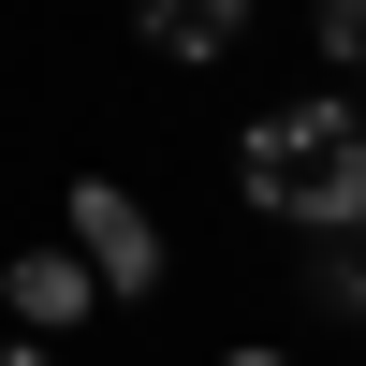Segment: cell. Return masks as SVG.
Returning <instances> with one entry per match:
<instances>
[{"label": "cell", "mask_w": 366, "mask_h": 366, "mask_svg": "<svg viewBox=\"0 0 366 366\" xmlns=\"http://www.w3.org/2000/svg\"><path fill=\"white\" fill-rule=\"evenodd\" d=\"M234 191L264 205V220H337V205H366V117L352 103H279L249 117V147H234Z\"/></svg>", "instance_id": "cell-1"}, {"label": "cell", "mask_w": 366, "mask_h": 366, "mask_svg": "<svg viewBox=\"0 0 366 366\" xmlns=\"http://www.w3.org/2000/svg\"><path fill=\"white\" fill-rule=\"evenodd\" d=\"M59 220H74V264L103 279V308H117V293H162V220H147L117 176H74V191H59Z\"/></svg>", "instance_id": "cell-2"}, {"label": "cell", "mask_w": 366, "mask_h": 366, "mask_svg": "<svg viewBox=\"0 0 366 366\" xmlns=\"http://www.w3.org/2000/svg\"><path fill=\"white\" fill-rule=\"evenodd\" d=\"M132 29L176 59V74H205V59H234V29H249V0H132Z\"/></svg>", "instance_id": "cell-4"}, {"label": "cell", "mask_w": 366, "mask_h": 366, "mask_svg": "<svg viewBox=\"0 0 366 366\" xmlns=\"http://www.w3.org/2000/svg\"><path fill=\"white\" fill-rule=\"evenodd\" d=\"M322 308L366 322V205H337V220H322Z\"/></svg>", "instance_id": "cell-5"}, {"label": "cell", "mask_w": 366, "mask_h": 366, "mask_svg": "<svg viewBox=\"0 0 366 366\" xmlns=\"http://www.w3.org/2000/svg\"><path fill=\"white\" fill-rule=\"evenodd\" d=\"M220 366H293V352H220Z\"/></svg>", "instance_id": "cell-8"}, {"label": "cell", "mask_w": 366, "mask_h": 366, "mask_svg": "<svg viewBox=\"0 0 366 366\" xmlns=\"http://www.w3.org/2000/svg\"><path fill=\"white\" fill-rule=\"evenodd\" d=\"M0 366H59V352H29V337H0Z\"/></svg>", "instance_id": "cell-7"}, {"label": "cell", "mask_w": 366, "mask_h": 366, "mask_svg": "<svg viewBox=\"0 0 366 366\" xmlns=\"http://www.w3.org/2000/svg\"><path fill=\"white\" fill-rule=\"evenodd\" d=\"M0 308H15L29 337H74V322L103 308V279H88L74 249H15V264H0Z\"/></svg>", "instance_id": "cell-3"}, {"label": "cell", "mask_w": 366, "mask_h": 366, "mask_svg": "<svg viewBox=\"0 0 366 366\" xmlns=\"http://www.w3.org/2000/svg\"><path fill=\"white\" fill-rule=\"evenodd\" d=\"M322 59H352V74H366V0H322Z\"/></svg>", "instance_id": "cell-6"}]
</instances>
